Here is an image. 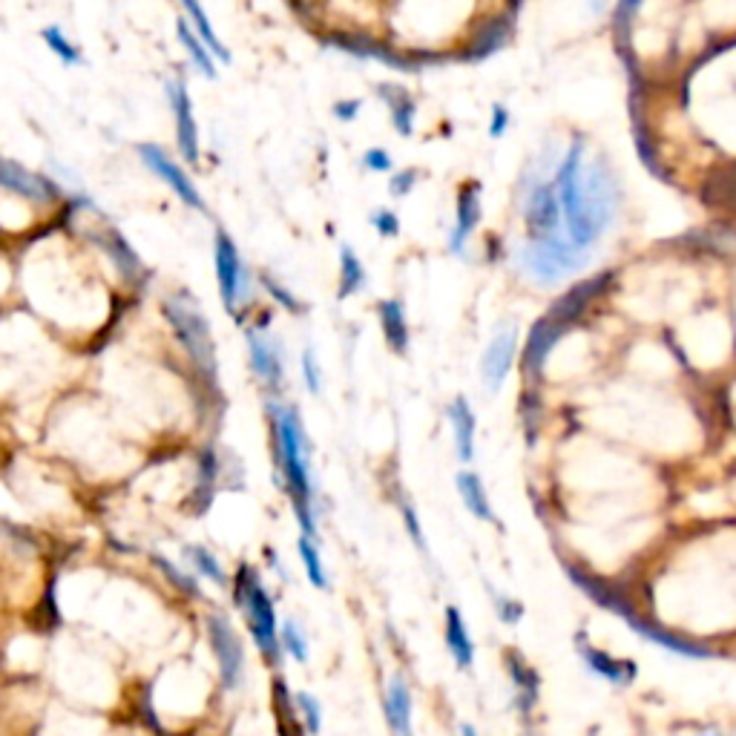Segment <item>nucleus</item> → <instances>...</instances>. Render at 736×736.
<instances>
[{"label":"nucleus","instance_id":"nucleus-43","mask_svg":"<svg viewBox=\"0 0 736 736\" xmlns=\"http://www.w3.org/2000/svg\"><path fill=\"white\" fill-rule=\"evenodd\" d=\"M607 6H610V0H590V9H593L596 15H601V12H604Z\"/></svg>","mask_w":736,"mask_h":736},{"label":"nucleus","instance_id":"nucleus-25","mask_svg":"<svg viewBox=\"0 0 736 736\" xmlns=\"http://www.w3.org/2000/svg\"><path fill=\"white\" fill-rule=\"evenodd\" d=\"M380 95H383L386 104H389L397 133H400V136H409L414 124V104L412 98H409V92L403 90V87H397V84H386V87H380Z\"/></svg>","mask_w":736,"mask_h":736},{"label":"nucleus","instance_id":"nucleus-34","mask_svg":"<svg viewBox=\"0 0 736 736\" xmlns=\"http://www.w3.org/2000/svg\"><path fill=\"white\" fill-rule=\"evenodd\" d=\"M297 705L302 708V716H305V725H308V731L311 734H317L320 731V702L311 696V693H297Z\"/></svg>","mask_w":736,"mask_h":736},{"label":"nucleus","instance_id":"nucleus-8","mask_svg":"<svg viewBox=\"0 0 736 736\" xmlns=\"http://www.w3.org/2000/svg\"><path fill=\"white\" fill-rule=\"evenodd\" d=\"M138 159L144 161V167H147L156 179H161V182L167 184V187L179 196V202H182L184 207H190V210H196V213H207L205 196L199 193L196 182L187 176V170H184L182 164L173 159L164 147L144 141V144H138Z\"/></svg>","mask_w":736,"mask_h":736},{"label":"nucleus","instance_id":"nucleus-37","mask_svg":"<svg viewBox=\"0 0 736 736\" xmlns=\"http://www.w3.org/2000/svg\"><path fill=\"white\" fill-rule=\"evenodd\" d=\"M506 127H509V113H506L504 104H495L492 107V124H489V136H504Z\"/></svg>","mask_w":736,"mask_h":736},{"label":"nucleus","instance_id":"nucleus-32","mask_svg":"<svg viewBox=\"0 0 736 736\" xmlns=\"http://www.w3.org/2000/svg\"><path fill=\"white\" fill-rule=\"evenodd\" d=\"M299 366H302V380H305L308 391H311V394H320L322 371H320V363H317V354H314V348H305V351H302V360H299Z\"/></svg>","mask_w":736,"mask_h":736},{"label":"nucleus","instance_id":"nucleus-4","mask_svg":"<svg viewBox=\"0 0 736 736\" xmlns=\"http://www.w3.org/2000/svg\"><path fill=\"white\" fill-rule=\"evenodd\" d=\"M584 262H587L584 251H578L570 239H561L558 233L538 236V239H532L527 248L521 251V268L535 282H547V285L567 279Z\"/></svg>","mask_w":736,"mask_h":736},{"label":"nucleus","instance_id":"nucleus-26","mask_svg":"<svg viewBox=\"0 0 736 736\" xmlns=\"http://www.w3.org/2000/svg\"><path fill=\"white\" fill-rule=\"evenodd\" d=\"M41 38H44V44L55 52V58H61V64H67V67H78V64H84V55H81V49L69 41V35L61 29V26H44L41 29Z\"/></svg>","mask_w":736,"mask_h":736},{"label":"nucleus","instance_id":"nucleus-18","mask_svg":"<svg viewBox=\"0 0 736 736\" xmlns=\"http://www.w3.org/2000/svg\"><path fill=\"white\" fill-rule=\"evenodd\" d=\"M449 423L455 429L458 458L463 463H469L475 458V412H472V406L463 397H455V403L449 406Z\"/></svg>","mask_w":736,"mask_h":736},{"label":"nucleus","instance_id":"nucleus-13","mask_svg":"<svg viewBox=\"0 0 736 736\" xmlns=\"http://www.w3.org/2000/svg\"><path fill=\"white\" fill-rule=\"evenodd\" d=\"M92 242L107 253V259H110V265L115 268V274L121 276L127 285H133V282L141 279V274H144L141 256L133 251V245H130L118 230L115 228L95 230V233H92Z\"/></svg>","mask_w":736,"mask_h":736},{"label":"nucleus","instance_id":"nucleus-28","mask_svg":"<svg viewBox=\"0 0 736 736\" xmlns=\"http://www.w3.org/2000/svg\"><path fill=\"white\" fill-rule=\"evenodd\" d=\"M299 558H302V564H305V573L311 578V584L314 587H328V578H325V567H322L320 561V552L314 547V538H299Z\"/></svg>","mask_w":736,"mask_h":736},{"label":"nucleus","instance_id":"nucleus-17","mask_svg":"<svg viewBox=\"0 0 736 736\" xmlns=\"http://www.w3.org/2000/svg\"><path fill=\"white\" fill-rule=\"evenodd\" d=\"M386 719L397 736H412V693L400 676H394L386 690Z\"/></svg>","mask_w":736,"mask_h":736},{"label":"nucleus","instance_id":"nucleus-21","mask_svg":"<svg viewBox=\"0 0 736 736\" xmlns=\"http://www.w3.org/2000/svg\"><path fill=\"white\" fill-rule=\"evenodd\" d=\"M446 647H449V653H452V659L458 662L460 670H466V667L472 665L475 647H472V639H469V633H466V624H463V619H460V613L455 607L446 610Z\"/></svg>","mask_w":736,"mask_h":736},{"label":"nucleus","instance_id":"nucleus-2","mask_svg":"<svg viewBox=\"0 0 736 736\" xmlns=\"http://www.w3.org/2000/svg\"><path fill=\"white\" fill-rule=\"evenodd\" d=\"M271 417H274V435H276V455H279V469L285 486L294 498V509H297L299 524L305 538H314L317 524H314V489H311V475H308V443H305V432L299 423L297 412L291 406H271Z\"/></svg>","mask_w":736,"mask_h":736},{"label":"nucleus","instance_id":"nucleus-7","mask_svg":"<svg viewBox=\"0 0 736 736\" xmlns=\"http://www.w3.org/2000/svg\"><path fill=\"white\" fill-rule=\"evenodd\" d=\"M0 190L18 196L21 202L35 207H55L64 202V190L55 184L52 176L35 173L26 164L0 156Z\"/></svg>","mask_w":736,"mask_h":736},{"label":"nucleus","instance_id":"nucleus-15","mask_svg":"<svg viewBox=\"0 0 736 736\" xmlns=\"http://www.w3.org/2000/svg\"><path fill=\"white\" fill-rule=\"evenodd\" d=\"M179 6H182L184 12L182 18L190 23V29L199 35V41L210 49V55L216 58V64H230V49L225 46V41L219 38V32H216L213 21L207 18L202 0H179Z\"/></svg>","mask_w":736,"mask_h":736},{"label":"nucleus","instance_id":"nucleus-35","mask_svg":"<svg viewBox=\"0 0 736 736\" xmlns=\"http://www.w3.org/2000/svg\"><path fill=\"white\" fill-rule=\"evenodd\" d=\"M371 225L380 230L383 236H397V230H400V222L394 219V213H389V210H374L371 213Z\"/></svg>","mask_w":736,"mask_h":736},{"label":"nucleus","instance_id":"nucleus-42","mask_svg":"<svg viewBox=\"0 0 736 736\" xmlns=\"http://www.w3.org/2000/svg\"><path fill=\"white\" fill-rule=\"evenodd\" d=\"M639 6H642V0H619V21H630Z\"/></svg>","mask_w":736,"mask_h":736},{"label":"nucleus","instance_id":"nucleus-30","mask_svg":"<svg viewBox=\"0 0 736 736\" xmlns=\"http://www.w3.org/2000/svg\"><path fill=\"white\" fill-rule=\"evenodd\" d=\"M282 647L297 659V662H305L308 659V642H305V633L299 630L294 621H285L282 624Z\"/></svg>","mask_w":736,"mask_h":736},{"label":"nucleus","instance_id":"nucleus-24","mask_svg":"<svg viewBox=\"0 0 736 736\" xmlns=\"http://www.w3.org/2000/svg\"><path fill=\"white\" fill-rule=\"evenodd\" d=\"M558 334H561V322L550 317V320H541L535 328H532V337H529V345H527V366L529 368H538L544 366V360H547V354L552 351V345L558 340Z\"/></svg>","mask_w":736,"mask_h":736},{"label":"nucleus","instance_id":"nucleus-41","mask_svg":"<svg viewBox=\"0 0 736 736\" xmlns=\"http://www.w3.org/2000/svg\"><path fill=\"white\" fill-rule=\"evenodd\" d=\"M495 604H498V613H501V619H504L506 624L518 621V616H521V607L512 604V601H506V598H495Z\"/></svg>","mask_w":736,"mask_h":736},{"label":"nucleus","instance_id":"nucleus-45","mask_svg":"<svg viewBox=\"0 0 736 736\" xmlns=\"http://www.w3.org/2000/svg\"><path fill=\"white\" fill-rule=\"evenodd\" d=\"M705 736H719V734H713V731H711V734H705Z\"/></svg>","mask_w":736,"mask_h":736},{"label":"nucleus","instance_id":"nucleus-10","mask_svg":"<svg viewBox=\"0 0 736 736\" xmlns=\"http://www.w3.org/2000/svg\"><path fill=\"white\" fill-rule=\"evenodd\" d=\"M207 633H210V644L213 653L219 659V670H222V682L225 688H236L242 682V667H245V650L236 636V630L230 627L222 616H210L207 619Z\"/></svg>","mask_w":736,"mask_h":736},{"label":"nucleus","instance_id":"nucleus-23","mask_svg":"<svg viewBox=\"0 0 736 736\" xmlns=\"http://www.w3.org/2000/svg\"><path fill=\"white\" fill-rule=\"evenodd\" d=\"M458 492L460 498H463V506H466L475 518H481V521H495L492 506H489V498H486V489H483L481 478H478L475 472H460Z\"/></svg>","mask_w":736,"mask_h":736},{"label":"nucleus","instance_id":"nucleus-44","mask_svg":"<svg viewBox=\"0 0 736 736\" xmlns=\"http://www.w3.org/2000/svg\"><path fill=\"white\" fill-rule=\"evenodd\" d=\"M460 736H478V734H475V731H472L469 725H463V731H460Z\"/></svg>","mask_w":736,"mask_h":736},{"label":"nucleus","instance_id":"nucleus-40","mask_svg":"<svg viewBox=\"0 0 736 736\" xmlns=\"http://www.w3.org/2000/svg\"><path fill=\"white\" fill-rule=\"evenodd\" d=\"M334 115L340 121H354L360 115V101H340V104H334Z\"/></svg>","mask_w":736,"mask_h":736},{"label":"nucleus","instance_id":"nucleus-22","mask_svg":"<svg viewBox=\"0 0 736 736\" xmlns=\"http://www.w3.org/2000/svg\"><path fill=\"white\" fill-rule=\"evenodd\" d=\"M380 322H383V334L389 340L391 351L403 354L409 345V328H406V317H403V305L397 299L380 302Z\"/></svg>","mask_w":736,"mask_h":736},{"label":"nucleus","instance_id":"nucleus-19","mask_svg":"<svg viewBox=\"0 0 736 736\" xmlns=\"http://www.w3.org/2000/svg\"><path fill=\"white\" fill-rule=\"evenodd\" d=\"M176 38H179V44H182L184 55H187V61L193 64V69L199 72V75H205V78H216L219 75V67H216V58L210 55V49H207L202 41H199V35L190 29V23L179 18L176 21Z\"/></svg>","mask_w":736,"mask_h":736},{"label":"nucleus","instance_id":"nucleus-36","mask_svg":"<svg viewBox=\"0 0 736 736\" xmlns=\"http://www.w3.org/2000/svg\"><path fill=\"white\" fill-rule=\"evenodd\" d=\"M363 164H366L368 170H374V173H389L394 161H391V156L386 150L374 147V150H368L366 156H363Z\"/></svg>","mask_w":736,"mask_h":736},{"label":"nucleus","instance_id":"nucleus-14","mask_svg":"<svg viewBox=\"0 0 736 736\" xmlns=\"http://www.w3.org/2000/svg\"><path fill=\"white\" fill-rule=\"evenodd\" d=\"M245 343H248V357H251L253 374L265 386L276 389L282 383V351H279V345L268 334L256 331V328H248Z\"/></svg>","mask_w":736,"mask_h":736},{"label":"nucleus","instance_id":"nucleus-3","mask_svg":"<svg viewBox=\"0 0 736 736\" xmlns=\"http://www.w3.org/2000/svg\"><path fill=\"white\" fill-rule=\"evenodd\" d=\"M161 311L193 368H199L205 377H213L216 374V345H213L210 322L202 314V308L187 294H170L164 299Z\"/></svg>","mask_w":736,"mask_h":736},{"label":"nucleus","instance_id":"nucleus-5","mask_svg":"<svg viewBox=\"0 0 736 736\" xmlns=\"http://www.w3.org/2000/svg\"><path fill=\"white\" fill-rule=\"evenodd\" d=\"M236 604L245 610L248 616V627H251L253 639L259 644V650L276 662L279 659V644H276V613L271 598L265 593L262 581L251 573L248 567H242L239 581H236Z\"/></svg>","mask_w":736,"mask_h":736},{"label":"nucleus","instance_id":"nucleus-12","mask_svg":"<svg viewBox=\"0 0 736 736\" xmlns=\"http://www.w3.org/2000/svg\"><path fill=\"white\" fill-rule=\"evenodd\" d=\"M527 225L532 230V236H552L561 228V205H558V196H555V187L550 182H535L529 187L527 205Z\"/></svg>","mask_w":736,"mask_h":736},{"label":"nucleus","instance_id":"nucleus-20","mask_svg":"<svg viewBox=\"0 0 736 736\" xmlns=\"http://www.w3.org/2000/svg\"><path fill=\"white\" fill-rule=\"evenodd\" d=\"M478 219H481V199H478V190H463L458 199V222L455 230L449 236V248L452 253H463L466 239L472 236V230L478 228Z\"/></svg>","mask_w":736,"mask_h":736},{"label":"nucleus","instance_id":"nucleus-38","mask_svg":"<svg viewBox=\"0 0 736 736\" xmlns=\"http://www.w3.org/2000/svg\"><path fill=\"white\" fill-rule=\"evenodd\" d=\"M412 184H414V173L409 170V173H397L394 179H391V196H397V199H403L409 190H412Z\"/></svg>","mask_w":736,"mask_h":736},{"label":"nucleus","instance_id":"nucleus-9","mask_svg":"<svg viewBox=\"0 0 736 736\" xmlns=\"http://www.w3.org/2000/svg\"><path fill=\"white\" fill-rule=\"evenodd\" d=\"M167 98H170L173 121H176V147H179V153H182V159L187 164H199V159H202L199 124H196V113H193L190 90H187L182 78H170L167 81Z\"/></svg>","mask_w":736,"mask_h":736},{"label":"nucleus","instance_id":"nucleus-29","mask_svg":"<svg viewBox=\"0 0 736 736\" xmlns=\"http://www.w3.org/2000/svg\"><path fill=\"white\" fill-rule=\"evenodd\" d=\"M187 555H190V561L196 564V570H199L202 575H207L210 581H216L219 587H225V584H228V578H225V573H222L219 561H216L210 552L202 550V547H187Z\"/></svg>","mask_w":736,"mask_h":736},{"label":"nucleus","instance_id":"nucleus-16","mask_svg":"<svg viewBox=\"0 0 736 736\" xmlns=\"http://www.w3.org/2000/svg\"><path fill=\"white\" fill-rule=\"evenodd\" d=\"M581 650V659L587 662V667L598 673L601 679L619 685V688H627L633 679H636V665L633 662H624V659H616L604 650H596V647H587V644H578Z\"/></svg>","mask_w":736,"mask_h":736},{"label":"nucleus","instance_id":"nucleus-33","mask_svg":"<svg viewBox=\"0 0 736 736\" xmlns=\"http://www.w3.org/2000/svg\"><path fill=\"white\" fill-rule=\"evenodd\" d=\"M156 564H159V570L161 573H167V578L182 590V593H187V596H199V587H196V581L190 578V575H184L182 570H176L167 558H153Z\"/></svg>","mask_w":736,"mask_h":736},{"label":"nucleus","instance_id":"nucleus-1","mask_svg":"<svg viewBox=\"0 0 736 736\" xmlns=\"http://www.w3.org/2000/svg\"><path fill=\"white\" fill-rule=\"evenodd\" d=\"M621 205V187L610 164L601 159L581 164L570 205L561 210L567 236L578 251H587L613 225Z\"/></svg>","mask_w":736,"mask_h":736},{"label":"nucleus","instance_id":"nucleus-6","mask_svg":"<svg viewBox=\"0 0 736 736\" xmlns=\"http://www.w3.org/2000/svg\"><path fill=\"white\" fill-rule=\"evenodd\" d=\"M213 262H216V282H219V297L228 314H236L253 294V282L248 265L242 262L236 242L230 239L228 230H216L213 236Z\"/></svg>","mask_w":736,"mask_h":736},{"label":"nucleus","instance_id":"nucleus-27","mask_svg":"<svg viewBox=\"0 0 736 736\" xmlns=\"http://www.w3.org/2000/svg\"><path fill=\"white\" fill-rule=\"evenodd\" d=\"M366 285V268L351 248L340 251V297H351Z\"/></svg>","mask_w":736,"mask_h":736},{"label":"nucleus","instance_id":"nucleus-31","mask_svg":"<svg viewBox=\"0 0 736 736\" xmlns=\"http://www.w3.org/2000/svg\"><path fill=\"white\" fill-rule=\"evenodd\" d=\"M259 282H262V288L268 291V297L274 299L276 305H282V308H288V311H294V314H297L299 308H302V305H299V299L294 297V294H291V291H288L282 282H276L274 276L262 274L259 276Z\"/></svg>","mask_w":736,"mask_h":736},{"label":"nucleus","instance_id":"nucleus-11","mask_svg":"<svg viewBox=\"0 0 736 736\" xmlns=\"http://www.w3.org/2000/svg\"><path fill=\"white\" fill-rule=\"evenodd\" d=\"M515 351H518V325H504L498 328V334L492 337V343L486 345L481 360L483 383L489 391H501L506 374L515 363Z\"/></svg>","mask_w":736,"mask_h":736},{"label":"nucleus","instance_id":"nucleus-39","mask_svg":"<svg viewBox=\"0 0 736 736\" xmlns=\"http://www.w3.org/2000/svg\"><path fill=\"white\" fill-rule=\"evenodd\" d=\"M403 515H406V524H409V535L414 538V544L420 550H426V541H423V532H420V524H417V515H414L412 506H403Z\"/></svg>","mask_w":736,"mask_h":736}]
</instances>
